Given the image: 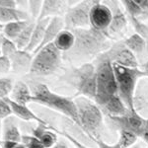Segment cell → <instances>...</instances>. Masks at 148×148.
Instances as JSON below:
<instances>
[{
    "mask_svg": "<svg viewBox=\"0 0 148 148\" xmlns=\"http://www.w3.org/2000/svg\"><path fill=\"white\" fill-rule=\"evenodd\" d=\"M1 148H27L23 142L16 141H2Z\"/></svg>",
    "mask_w": 148,
    "mask_h": 148,
    "instance_id": "37",
    "label": "cell"
},
{
    "mask_svg": "<svg viewBox=\"0 0 148 148\" xmlns=\"http://www.w3.org/2000/svg\"><path fill=\"white\" fill-rule=\"evenodd\" d=\"M74 102L77 108L80 127L91 139L101 138L104 130V116L101 108L94 100L84 96L76 97Z\"/></svg>",
    "mask_w": 148,
    "mask_h": 148,
    "instance_id": "3",
    "label": "cell"
},
{
    "mask_svg": "<svg viewBox=\"0 0 148 148\" xmlns=\"http://www.w3.org/2000/svg\"><path fill=\"white\" fill-rule=\"evenodd\" d=\"M2 143V121H0V148H1Z\"/></svg>",
    "mask_w": 148,
    "mask_h": 148,
    "instance_id": "41",
    "label": "cell"
},
{
    "mask_svg": "<svg viewBox=\"0 0 148 148\" xmlns=\"http://www.w3.org/2000/svg\"><path fill=\"white\" fill-rule=\"evenodd\" d=\"M142 70L144 71V72L148 75V61L144 64V65H143V69H142Z\"/></svg>",
    "mask_w": 148,
    "mask_h": 148,
    "instance_id": "42",
    "label": "cell"
},
{
    "mask_svg": "<svg viewBox=\"0 0 148 148\" xmlns=\"http://www.w3.org/2000/svg\"><path fill=\"white\" fill-rule=\"evenodd\" d=\"M42 4H44V1H42V0H31V1H28L29 15H31L36 20H38L40 18V12H42Z\"/></svg>",
    "mask_w": 148,
    "mask_h": 148,
    "instance_id": "31",
    "label": "cell"
},
{
    "mask_svg": "<svg viewBox=\"0 0 148 148\" xmlns=\"http://www.w3.org/2000/svg\"><path fill=\"white\" fill-rule=\"evenodd\" d=\"M104 112L108 116H121L127 114L131 111L127 109L125 104L123 102L119 95H116L109 100L104 106L102 107Z\"/></svg>",
    "mask_w": 148,
    "mask_h": 148,
    "instance_id": "20",
    "label": "cell"
},
{
    "mask_svg": "<svg viewBox=\"0 0 148 148\" xmlns=\"http://www.w3.org/2000/svg\"><path fill=\"white\" fill-rule=\"evenodd\" d=\"M92 140L96 142L97 146L99 148H121L118 142L114 143V144H108V143H106L104 140L101 139V138H94V139H92Z\"/></svg>",
    "mask_w": 148,
    "mask_h": 148,
    "instance_id": "36",
    "label": "cell"
},
{
    "mask_svg": "<svg viewBox=\"0 0 148 148\" xmlns=\"http://www.w3.org/2000/svg\"><path fill=\"white\" fill-rule=\"evenodd\" d=\"M3 30H4V25L0 23V34H1V33H3Z\"/></svg>",
    "mask_w": 148,
    "mask_h": 148,
    "instance_id": "44",
    "label": "cell"
},
{
    "mask_svg": "<svg viewBox=\"0 0 148 148\" xmlns=\"http://www.w3.org/2000/svg\"><path fill=\"white\" fill-rule=\"evenodd\" d=\"M12 116V110L8 103L7 98H0V121H4L5 119Z\"/></svg>",
    "mask_w": 148,
    "mask_h": 148,
    "instance_id": "32",
    "label": "cell"
},
{
    "mask_svg": "<svg viewBox=\"0 0 148 148\" xmlns=\"http://www.w3.org/2000/svg\"><path fill=\"white\" fill-rule=\"evenodd\" d=\"M97 59L109 60L112 64H119L130 68H138V61L135 54L126 47L123 42L112 45L108 51L98 57Z\"/></svg>",
    "mask_w": 148,
    "mask_h": 148,
    "instance_id": "9",
    "label": "cell"
},
{
    "mask_svg": "<svg viewBox=\"0 0 148 148\" xmlns=\"http://www.w3.org/2000/svg\"><path fill=\"white\" fill-rule=\"evenodd\" d=\"M51 148H69V147H68V145L65 143V141L61 140V141H57L56 143V145H54L53 147H51Z\"/></svg>",
    "mask_w": 148,
    "mask_h": 148,
    "instance_id": "39",
    "label": "cell"
},
{
    "mask_svg": "<svg viewBox=\"0 0 148 148\" xmlns=\"http://www.w3.org/2000/svg\"><path fill=\"white\" fill-rule=\"evenodd\" d=\"M9 99L20 105L28 106L29 103L33 102V93L30 87L24 81L18 80L14 83Z\"/></svg>",
    "mask_w": 148,
    "mask_h": 148,
    "instance_id": "16",
    "label": "cell"
},
{
    "mask_svg": "<svg viewBox=\"0 0 148 148\" xmlns=\"http://www.w3.org/2000/svg\"><path fill=\"white\" fill-rule=\"evenodd\" d=\"M10 58L11 71L14 73H26L31 70V66L34 59V54L27 51L18 49Z\"/></svg>",
    "mask_w": 148,
    "mask_h": 148,
    "instance_id": "14",
    "label": "cell"
},
{
    "mask_svg": "<svg viewBox=\"0 0 148 148\" xmlns=\"http://www.w3.org/2000/svg\"><path fill=\"white\" fill-rule=\"evenodd\" d=\"M104 3L110 7L112 13H113L112 23L107 31V34H119V33L123 32L127 27L128 19L123 13V9L121 8L120 3L118 1H107Z\"/></svg>",
    "mask_w": 148,
    "mask_h": 148,
    "instance_id": "12",
    "label": "cell"
},
{
    "mask_svg": "<svg viewBox=\"0 0 148 148\" xmlns=\"http://www.w3.org/2000/svg\"><path fill=\"white\" fill-rule=\"evenodd\" d=\"M49 18L42 19V20H37L35 22V27L32 33V38H31V42L29 45L28 49H26L27 51L34 52L39 49V47L42 44V40H44V36L46 33L47 27L49 23Z\"/></svg>",
    "mask_w": 148,
    "mask_h": 148,
    "instance_id": "19",
    "label": "cell"
},
{
    "mask_svg": "<svg viewBox=\"0 0 148 148\" xmlns=\"http://www.w3.org/2000/svg\"><path fill=\"white\" fill-rule=\"evenodd\" d=\"M138 137L136 134L127 130H119L118 143L121 148H130L136 143Z\"/></svg>",
    "mask_w": 148,
    "mask_h": 148,
    "instance_id": "27",
    "label": "cell"
},
{
    "mask_svg": "<svg viewBox=\"0 0 148 148\" xmlns=\"http://www.w3.org/2000/svg\"><path fill=\"white\" fill-rule=\"evenodd\" d=\"M74 42H75V36L73 32L64 29L54 40L53 45L60 52L66 53L73 47Z\"/></svg>",
    "mask_w": 148,
    "mask_h": 148,
    "instance_id": "23",
    "label": "cell"
},
{
    "mask_svg": "<svg viewBox=\"0 0 148 148\" xmlns=\"http://www.w3.org/2000/svg\"><path fill=\"white\" fill-rule=\"evenodd\" d=\"M7 100H8V103H9V105H10V108L12 110V114H14V116H16V118L20 119V120H23L25 121H36L38 125H42L47 126V127L53 128L47 121L40 119V116H38L28 106L17 104V103L11 101L9 98H7Z\"/></svg>",
    "mask_w": 148,
    "mask_h": 148,
    "instance_id": "13",
    "label": "cell"
},
{
    "mask_svg": "<svg viewBox=\"0 0 148 148\" xmlns=\"http://www.w3.org/2000/svg\"><path fill=\"white\" fill-rule=\"evenodd\" d=\"M35 27V22H31L28 25V27L19 35V37L14 40L15 45L17 46L18 49L20 51H26L28 49L29 45L31 42V38H32V33Z\"/></svg>",
    "mask_w": 148,
    "mask_h": 148,
    "instance_id": "26",
    "label": "cell"
},
{
    "mask_svg": "<svg viewBox=\"0 0 148 148\" xmlns=\"http://www.w3.org/2000/svg\"><path fill=\"white\" fill-rule=\"evenodd\" d=\"M0 6L5 8H18L16 0H0Z\"/></svg>",
    "mask_w": 148,
    "mask_h": 148,
    "instance_id": "38",
    "label": "cell"
},
{
    "mask_svg": "<svg viewBox=\"0 0 148 148\" xmlns=\"http://www.w3.org/2000/svg\"><path fill=\"white\" fill-rule=\"evenodd\" d=\"M97 89L94 101L102 108L111 98L118 95V84L113 64L109 60L98 59L96 66Z\"/></svg>",
    "mask_w": 148,
    "mask_h": 148,
    "instance_id": "5",
    "label": "cell"
},
{
    "mask_svg": "<svg viewBox=\"0 0 148 148\" xmlns=\"http://www.w3.org/2000/svg\"><path fill=\"white\" fill-rule=\"evenodd\" d=\"M125 45L134 54L142 53L146 49V40L138 34H133L123 40Z\"/></svg>",
    "mask_w": 148,
    "mask_h": 148,
    "instance_id": "25",
    "label": "cell"
},
{
    "mask_svg": "<svg viewBox=\"0 0 148 148\" xmlns=\"http://www.w3.org/2000/svg\"><path fill=\"white\" fill-rule=\"evenodd\" d=\"M13 81L9 77H0V98H9L13 88Z\"/></svg>",
    "mask_w": 148,
    "mask_h": 148,
    "instance_id": "30",
    "label": "cell"
},
{
    "mask_svg": "<svg viewBox=\"0 0 148 148\" xmlns=\"http://www.w3.org/2000/svg\"><path fill=\"white\" fill-rule=\"evenodd\" d=\"M72 32L75 36V42L72 49L64 56L70 61L88 63L92 59L98 58L111 47L105 32H100L91 27L76 29Z\"/></svg>",
    "mask_w": 148,
    "mask_h": 148,
    "instance_id": "1",
    "label": "cell"
},
{
    "mask_svg": "<svg viewBox=\"0 0 148 148\" xmlns=\"http://www.w3.org/2000/svg\"><path fill=\"white\" fill-rule=\"evenodd\" d=\"M32 21L26 20V21H14V22L6 24V25H4L3 36L14 42L19 37V35L28 27V25Z\"/></svg>",
    "mask_w": 148,
    "mask_h": 148,
    "instance_id": "24",
    "label": "cell"
},
{
    "mask_svg": "<svg viewBox=\"0 0 148 148\" xmlns=\"http://www.w3.org/2000/svg\"><path fill=\"white\" fill-rule=\"evenodd\" d=\"M127 19L130 21V23L132 24L136 34L140 35L142 38L147 40L148 39V27L143 23V21L139 20V19H137V18H134V17H130V16H127Z\"/></svg>",
    "mask_w": 148,
    "mask_h": 148,
    "instance_id": "29",
    "label": "cell"
},
{
    "mask_svg": "<svg viewBox=\"0 0 148 148\" xmlns=\"http://www.w3.org/2000/svg\"><path fill=\"white\" fill-rule=\"evenodd\" d=\"M114 76L118 84V95L131 112H137L134 105V93L137 81L148 75L142 69L130 68L113 64Z\"/></svg>",
    "mask_w": 148,
    "mask_h": 148,
    "instance_id": "4",
    "label": "cell"
},
{
    "mask_svg": "<svg viewBox=\"0 0 148 148\" xmlns=\"http://www.w3.org/2000/svg\"><path fill=\"white\" fill-rule=\"evenodd\" d=\"M113 13L110 7L104 2L98 1L90 11V26L100 32L107 33L112 23Z\"/></svg>",
    "mask_w": 148,
    "mask_h": 148,
    "instance_id": "11",
    "label": "cell"
},
{
    "mask_svg": "<svg viewBox=\"0 0 148 148\" xmlns=\"http://www.w3.org/2000/svg\"><path fill=\"white\" fill-rule=\"evenodd\" d=\"M142 140L148 145V119L146 120V133H145V135L143 136Z\"/></svg>",
    "mask_w": 148,
    "mask_h": 148,
    "instance_id": "40",
    "label": "cell"
},
{
    "mask_svg": "<svg viewBox=\"0 0 148 148\" xmlns=\"http://www.w3.org/2000/svg\"><path fill=\"white\" fill-rule=\"evenodd\" d=\"M119 128V130H127L143 138L146 133V119L142 118L137 112H130L121 116H108Z\"/></svg>",
    "mask_w": 148,
    "mask_h": 148,
    "instance_id": "10",
    "label": "cell"
},
{
    "mask_svg": "<svg viewBox=\"0 0 148 148\" xmlns=\"http://www.w3.org/2000/svg\"><path fill=\"white\" fill-rule=\"evenodd\" d=\"M147 148H148V146H147Z\"/></svg>",
    "mask_w": 148,
    "mask_h": 148,
    "instance_id": "46",
    "label": "cell"
},
{
    "mask_svg": "<svg viewBox=\"0 0 148 148\" xmlns=\"http://www.w3.org/2000/svg\"><path fill=\"white\" fill-rule=\"evenodd\" d=\"M34 54V59L30 72L40 76H47L54 73L62 61V52L56 49L53 44H49L39 49Z\"/></svg>",
    "mask_w": 148,
    "mask_h": 148,
    "instance_id": "6",
    "label": "cell"
},
{
    "mask_svg": "<svg viewBox=\"0 0 148 148\" xmlns=\"http://www.w3.org/2000/svg\"><path fill=\"white\" fill-rule=\"evenodd\" d=\"M133 148H139V147H133Z\"/></svg>",
    "mask_w": 148,
    "mask_h": 148,
    "instance_id": "45",
    "label": "cell"
},
{
    "mask_svg": "<svg viewBox=\"0 0 148 148\" xmlns=\"http://www.w3.org/2000/svg\"><path fill=\"white\" fill-rule=\"evenodd\" d=\"M64 4H66V2L60 1V0H45L40 18L38 20L47 18L51 19L59 16V14H60V12L62 11L64 7Z\"/></svg>",
    "mask_w": 148,
    "mask_h": 148,
    "instance_id": "22",
    "label": "cell"
},
{
    "mask_svg": "<svg viewBox=\"0 0 148 148\" xmlns=\"http://www.w3.org/2000/svg\"><path fill=\"white\" fill-rule=\"evenodd\" d=\"M98 0H84L79 1L77 4L70 6L65 11L64 24L65 29L73 31L76 29L90 28V11Z\"/></svg>",
    "mask_w": 148,
    "mask_h": 148,
    "instance_id": "8",
    "label": "cell"
},
{
    "mask_svg": "<svg viewBox=\"0 0 148 148\" xmlns=\"http://www.w3.org/2000/svg\"><path fill=\"white\" fill-rule=\"evenodd\" d=\"M65 29V24H64V19H62L60 16L57 17H53L49 20V23L47 27L46 33L44 36V40H42V44L39 47V49H37L35 52H37L39 49H42L44 47L47 46L49 44H53L54 40L56 39V37L60 34L61 31H63ZM34 52V53H35Z\"/></svg>",
    "mask_w": 148,
    "mask_h": 148,
    "instance_id": "15",
    "label": "cell"
},
{
    "mask_svg": "<svg viewBox=\"0 0 148 148\" xmlns=\"http://www.w3.org/2000/svg\"><path fill=\"white\" fill-rule=\"evenodd\" d=\"M29 20V13L20 8H5L0 6V23L6 25L14 21Z\"/></svg>",
    "mask_w": 148,
    "mask_h": 148,
    "instance_id": "21",
    "label": "cell"
},
{
    "mask_svg": "<svg viewBox=\"0 0 148 148\" xmlns=\"http://www.w3.org/2000/svg\"><path fill=\"white\" fill-rule=\"evenodd\" d=\"M4 36L2 34H0V53H1V46H2V42H3Z\"/></svg>",
    "mask_w": 148,
    "mask_h": 148,
    "instance_id": "43",
    "label": "cell"
},
{
    "mask_svg": "<svg viewBox=\"0 0 148 148\" xmlns=\"http://www.w3.org/2000/svg\"><path fill=\"white\" fill-rule=\"evenodd\" d=\"M58 133H59V134H61V135H63V136L65 137V138H67L69 141L72 143V144H73L75 147H77V148H89V147L86 146V145L82 144L81 142H79L77 139H76L75 137H73L72 135H70V134H69V133H67V132H62V131H58Z\"/></svg>",
    "mask_w": 148,
    "mask_h": 148,
    "instance_id": "35",
    "label": "cell"
},
{
    "mask_svg": "<svg viewBox=\"0 0 148 148\" xmlns=\"http://www.w3.org/2000/svg\"><path fill=\"white\" fill-rule=\"evenodd\" d=\"M11 71V61L7 56L0 54V75H5Z\"/></svg>",
    "mask_w": 148,
    "mask_h": 148,
    "instance_id": "34",
    "label": "cell"
},
{
    "mask_svg": "<svg viewBox=\"0 0 148 148\" xmlns=\"http://www.w3.org/2000/svg\"><path fill=\"white\" fill-rule=\"evenodd\" d=\"M73 83L79 96L95 99L97 89L96 66L91 62L81 64L72 74Z\"/></svg>",
    "mask_w": 148,
    "mask_h": 148,
    "instance_id": "7",
    "label": "cell"
},
{
    "mask_svg": "<svg viewBox=\"0 0 148 148\" xmlns=\"http://www.w3.org/2000/svg\"><path fill=\"white\" fill-rule=\"evenodd\" d=\"M22 133L14 116H9L2 121V141L22 142Z\"/></svg>",
    "mask_w": 148,
    "mask_h": 148,
    "instance_id": "18",
    "label": "cell"
},
{
    "mask_svg": "<svg viewBox=\"0 0 148 148\" xmlns=\"http://www.w3.org/2000/svg\"><path fill=\"white\" fill-rule=\"evenodd\" d=\"M33 102L64 114L80 127L77 108L73 99L51 91L44 83H37L32 89Z\"/></svg>",
    "mask_w": 148,
    "mask_h": 148,
    "instance_id": "2",
    "label": "cell"
},
{
    "mask_svg": "<svg viewBox=\"0 0 148 148\" xmlns=\"http://www.w3.org/2000/svg\"><path fill=\"white\" fill-rule=\"evenodd\" d=\"M17 51H18V47L15 45V42L12 40L8 39V38L4 37L1 46V53L0 54L7 57H11Z\"/></svg>",
    "mask_w": 148,
    "mask_h": 148,
    "instance_id": "28",
    "label": "cell"
},
{
    "mask_svg": "<svg viewBox=\"0 0 148 148\" xmlns=\"http://www.w3.org/2000/svg\"><path fill=\"white\" fill-rule=\"evenodd\" d=\"M57 131L56 128H49L45 125H38L37 127L33 130V136H35L42 143L45 148H51L58 141L57 138Z\"/></svg>",
    "mask_w": 148,
    "mask_h": 148,
    "instance_id": "17",
    "label": "cell"
},
{
    "mask_svg": "<svg viewBox=\"0 0 148 148\" xmlns=\"http://www.w3.org/2000/svg\"><path fill=\"white\" fill-rule=\"evenodd\" d=\"M22 142L27 148H45L42 143L33 135H23Z\"/></svg>",
    "mask_w": 148,
    "mask_h": 148,
    "instance_id": "33",
    "label": "cell"
}]
</instances>
